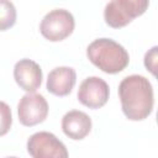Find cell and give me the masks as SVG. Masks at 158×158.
I'll list each match as a JSON object with an SVG mask.
<instances>
[{
  "label": "cell",
  "mask_w": 158,
  "mask_h": 158,
  "mask_svg": "<svg viewBox=\"0 0 158 158\" xmlns=\"http://www.w3.org/2000/svg\"><path fill=\"white\" fill-rule=\"evenodd\" d=\"M118 96L122 112L131 121H142L153 111V86L143 75L132 74L123 78L118 85Z\"/></svg>",
  "instance_id": "6da1fadb"
},
{
  "label": "cell",
  "mask_w": 158,
  "mask_h": 158,
  "mask_svg": "<svg viewBox=\"0 0 158 158\" xmlns=\"http://www.w3.org/2000/svg\"><path fill=\"white\" fill-rule=\"evenodd\" d=\"M88 59L107 74L122 72L130 63L128 52L112 38H96L86 47Z\"/></svg>",
  "instance_id": "7a4b0ae2"
},
{
  "label": "cell",
  "mask_w": 158,
  "mask_h": 158,
  "mask_svg": "<svg viewBox=\"0 0 158 158\" xmlns=\"http://www.w3.org/2000/svg\"><path fill=\"white\" fill-rule=\"evenodd\" d=\"M148 6L147 0H112L105 5L104 19L110 27L120 28L144 14Z\"/></svg>",
  "instance_id": "3957f363"
},
{
  "label": "cell",
  "mask_w": 158,
  "mask_h": 158,
  "mask_svg": "<svg viewBox=\"0 0 158 158\" xmlns=\"http://www.w3.org/2000/svg\"><path fill=\"white\" fill-rule=\"evenodd\" d=\"M74 27L75 20L70 11L65 9H53L41 20L40 32L46 40L51 42H59L70 36Z\"/></svg>",
  "instance_id": "277c9868"
},
{
  "label": "cell",
  "mask_w": 158,
  "mask_h": 158,
  "mask_svg": "<svg viewBox=\"0 0 158 158\" xmlns=\"http://www.w3.org/2000/svg\"><path fill=\"white\" fill-rule=\"evenodd\" d=\"M27 152L32 158H68L65 144L53 133L40 131L27 139Z\"/></svg>",
  "instance_id": "5b68a950"
},
{
  "label": "cell",
  "mask_w": 158,
  "mask_h": 158,
  "mask_svg": "<svg viewBox=\"0 0 158 158\" xmlns=\"http://www.w3.org/2000/svg\"><path fill=\"white\" fill-rule=\"evenodd\" d=\"M48 115V102L43 95L36 93L25 94L17 104V116L21 125L32 127L42 123Z\"/></svg>",
  "instance_id": "8992f818"
},
{
  "label": "cell",
  "mask_w": 158,
  "mask_h": 158,
  "mask_svg": "<svg viewBox=\"0 0 158 158\" xmlns=\"http://www.w3.org/2000/svg\"><path fill=\"white\" fill-rule=\"evenodd\" d=\"M80 104L89 109H100L104 106L110 96L109 84L100 77H88L85 78L77 93Z\"/></svg>",
  "instance_id": "52a82bcc"
},
{
  "label": "cell",
  "mask_w": 158,
  "mask_h": 158,
  "mask_svg": "<svg viewBox=\"0 0 158 158\" xmlns=\"http://www.w3.org/2000/svg\"><path fill=\"white\" fill-rule=\"evenodd\" d=\"M42 69L32 59L23 58L14 67V79L16 84L27 93H35L42 84Z\"/></svg>",
  "instance_id": "ba28073f"
},
{
  "label": "cell",
  "mask_w": 158,
  "mask_h": 158,
  "mask_svg": "<svg viewBox=\"0 0 158 158\" xmlns=\"http://www.w3.org/2000/svg\"><path fill=\"white\" fill-rule=\"evenodd\" d=\"M77 83V73L72 67H57L48 73L46 88L56 96H67Z\"/></svg>",
  "instance_id": "9c48e42d"
},
{
  "label": "cell",
  "mask_w": 158,
  "mask_h": 158,
  "mask_svg": "<svg viewBox=\"0 0 158 158\" xmlns=\"http://www.w3.org/2000/svg\"><path fill=\"white\" fill-rule=\"evenodd\" d=\"M62 130L72 139H83L91 131V118L80 110H70L62 117Z\"/></svg>",
  "instance_id": "30bf717a"
},
{
  "label": "cell",
  "mask_w": 158,
  "mask_h": 158,
  "mask_svg": "<svg viewBox=\"0 0 158 158\" xmlns=\"http://www.w3.org/2000/svg\"><path fill=\"white\" fill-rule=\"evenodd\" d=\"M17 12L15 5L9 0H0V31H6L16 22Z\"/></svg>",
  "instance_id": "8fae6325"
},
{
  "label": "cell",
  "mask_w": 158,
  "mask_h": 158,
  "mask_svg": "<svg viewBox=\"0 0 158 158\" xmlns=\"http://www.w3.org/2000/svg\"><path fill=\"white\" fill-rule=\"evenodd\" d=\"M12 125V114L5 101H0V136H5Z\"/></svg>",
  "instance_id": "7c38bea8"
},
{
  "label": "cell",
  "mask_w": 158,
  "mask_h": 158,
  "mask_svg": "<svg viewBox=\"0 0 158 158\" xmlns=\"http://www.w3.org/2000/svg\"><path fill=\"white\" fill-rule=\"evenodd\" d=\"M157 49H158L157 46H154L144 56V67L153 75H156V69H157Z\"/></svg>",
  "instance_id": "4fadbf2b"
},
{
  "label": "cell",
  "mask_w": 158,
  "mask_h": 158,
  "mask_svg": "<svg viewBox=\"0 0 158 158\" xmlns=\"http://www.w3.org/2000/svg\"><path fill=\"white\" fill-rule=\"evenodd\" d=\"M5 158H17V157H5Z\"/></svg>",
  "instance_id": "5bb4252c"
}]
</instances>
